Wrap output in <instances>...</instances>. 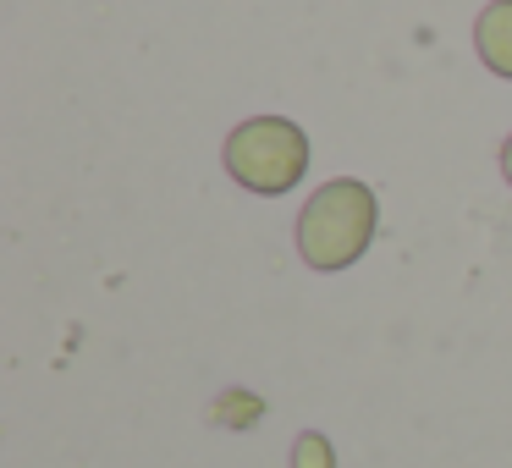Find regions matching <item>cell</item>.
<instances>
[{
	"label": "cell",
	"instance_id": "obj_1",
	"mask_svg": "<svg viewBox=\"0 0 512 468\" xmlns=\"http://www.w3.org/2000/svg\"><path fill=\"white\" fill-rule=\"evenodd\" d=\"M380 204L369 193V182L336 177L303 204L298 215V254L309 259V270H347L353 259H364V248L375 243Z\"/></svg>",
	"mask_w": 512,
	"mask_h": 468
},
{
	"label": "cell",
	"instance_id": "obj_2",
	"mask_svg": "<svg viewBox=\"0 0 512 468\" xmlns=\"http://www.w3.org/2000/svg\"><path fill=\"white\" fill-rule=\"evenodd\" d=\"M226 171L248 193H287L309 171V133L287 116H254L226 133Z\"/></svg>",
	"mask_w": 512,
	"mask_h": 468
},
{
	"label": "cell",
	"instance_id": "obj_3",
	"mask_svg": "<svg viewBox=\"0 0 512 468\" xmlns=\"http://www.w3.org/2000/svg\"><path fill=\"white\" fill-rule=\"evenodd\" d=\"M474 45H479V61H485L496 78L512 83V0H490L474 23Z\"/></svg>",
	"mask_w": 512,
	"mask_h": 468
},
{
	"label": "cell",
	"instance_id": "obj_4",
	"mask_svg": "<svg viewBox=\"0 0 512 468\" xmlns=\"http://www.w3.org/2000/svg\"><path fill=\"white\" fill-rule=\"evenodd\" d=\"M292 463L298 468H331V446H325V435H303L298 452H292Z\"/></svg>",
	"mask_w": 512,
	"mask_h": 468
},
{
	"label": "cell",
	"instance_id": "obj_5",
	"mask_svg": "<svg viewBox=\"0 0 512 468\" xmlns=\"http://www.w3.org/2000/svg\"><path fill=\"white\" fill-rule=\"evenodd\" d=\"M501 177L512 182V133H507V144H501Z\"/></svg>",
	"mask_w": 512,
	"mask_h": 468
}]
</instances>
